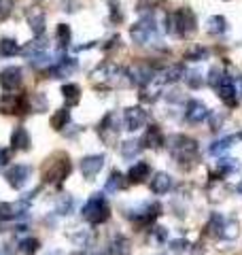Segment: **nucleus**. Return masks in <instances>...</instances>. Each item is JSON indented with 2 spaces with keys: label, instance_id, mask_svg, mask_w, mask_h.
<instances>
[{
  "label": "nucleus",
  "instance_id": "f257e3e1",
  "mask_svg": "<svg viewBox=\"0 0 242 255\" xmlns=\"http://www.w3.org/2000/svg\"><path fill=\"white\" fill-rule=\"evenodd\" d=\"M92 83L100 90H115V87L130 85V75L115 62H102L92 70Z\"/></svg>",
  "mask_w": 242,
  "mask_h": 255
},
{
  "label": "nucleus",
  "instance_id": "f03ea898",
  "mask_svg": "<svg viewBox=\"0 0 242 255\" xmlns=\"http://www.w3.org/2000/svg\"><path fill=\"white\" fill-rule=\"evenodd\" d=\"M168 151H170V155L176 164L191 166V164H196L200 147L196 140L185 136V134H174V136L168 138Z\"/></svg>",
  "mask_w": 242,
  "mask_h": 255
},
{
  "label": "nucleus",
  "instance_id": "7ed1b4c3",
  "mask_svg": "<svg viewBox=\"0 0 242 255\" xmlns=\"http://www.w3.org/2000/svg\"><path fill=\"white\" fill-rule=\"evenodd\" d=\"M166 30L170 36L176 38H187L196 32V15H193L191 9L183 6V9H176L168 15L166 19Z\"/></svg>",
  "mask_w": 242,
  "mask_h": 255
},
{
  "label": "nucleus",
  "instance_id": "20e7f679",
  "mask_svg": "<svg viewBox=\"0 0 242 255\" xmlns=\"http://www.w3.org/2000/svg\"><path fill=\"white\" fill-rule=\"evenodd\" d=\"M83 217L90 223H94V226H100V223L109 221L111 206L107 202V198H104L102 194H94L90 200H87V204L83 206Z\"/></svg>",
  "mask_w": 242,
  "mask_h": 255
},
{
  "label": "nucleus",
  "instance_id": "39448f33",
  "mask_svg": "<svg viewBox=\"0 0 242 255\" xmlns=\"http://www.w3.org/2000/svg\"><path fill=\"white\" fill-rule=\"evenodd\" d=\"M155 34H157V19H155V15L153 13H147L144 17H140L130 28V38L134 43H138V45L151 43L153 38H155Z\"/></svg>",
  "mask_w": 242,
  "mask_h": 255
},
{
  "label": "nucleus",
  "instance_id": "423d86ee",
  "mask_svg": "<svg viewBox=\"0 0 242 255\" xmlns=\"http://www.w3.org/2000/svg\"><path fill=\"white\" fill-rule=\"evenodd\" d=\"M70 170H72V166H70V162H68V157L62 155V157H58L55 162H51L49 166H47L43 179H45V183H53V185H60V183H64V181L68 179Z\"/></svg>",
  "mask_w": 242,
  "mask_h": 255
},
{
  "label": "nucleus",
  "instance_id": "0eeeda50",
  "mask_svg": "<svg viewBox=\"0 0 242 255\" xmlns=\"http://www.w3.org/2000/svg\"><path fill=\"white\" fill-rule=\"evenodd\" d=\"M30 174H32V166H28V164H13V166L6 168L4 179H6V183H9V187L23 189L28 185V181H30Z\"/></svg>",
  "mask_w": 242,
  "mask_h": 255
},
{
  "label": "nucleus",
  "instance_id": "6e6552de",
  "mask_svg": "<svg viewBox=\"0 0 242 255\" xmlns=\"http://www.w3.org/2000/svg\"><path fill=\"white\" fill-rule=\"evenodd\" d=\"M28 109V100L26 96H17V94H2L0 96V113L4 115H21Z\"/></svg>",
  "mask_w": 242,
  "mask_h": 255
},
{
  "label": "nucleus",
  "instance_id": "1a4fd4ad",
  "mask_svg": "<svg viewBox=\"0 0 242 255\" xmlns=\"http://www.w3.org/2000/svg\"><path fill=\"white\" fill-rule=\"evenodd\" d=\"M161 213V204L157 202H147V204H140L136 209H127L125 211V217H130L134 221H140V223H151L153 219H157Z\"/></svg>",
  "mask_w": 242,
  "mask_h": 255
},
{
  "label": "nucleus",
  "instance_id": "9d476101",
  "mask_svg": "<svg viewBox=\"0 0 242 255\" xmlns=\"http://www.w3.org/2000/svg\"><path fill=\"white\" fill-rule=\"evenodd\" d=\"M79 68V62L72 60V58H60L55 60L49 68H47V73H49L51 79H64V77H70L72 73H77Z\"/></svg>",
  "mask_w": 242,
  "mask_h": 255
},
{
  "label": "nucleus",
  "instance_id": "9b49d317",
  "mask_svg": "<svg viewBox=\"0 0 242 255\" xmlns=\"http://www.w3.org/2000/svg\"><path fill=\"white\" fill-rule=\"evenodd\" d=\"M144 122H147V113H144V109L140 107H127L123 111V128L130 132H136L140 130V128L144 126Z\"/></svg>",
  "mask_w": 242,
  "mask_h": 255
},
{
  "label": "nucleus",
  "instance_id": "f8f14e48",
  "mask_svg": "<svg viewBox=\"0 0 242 255\" xmlns=\"http://www.w3.org/2000/svg\"><path fill=\"white\" fill-rule=\"evenodd\" d=\"M98 134H100V138L107 142V145H111V142L117 138V134H119V122H117V115L115 113H109L107 117L102 119L100 126H98Z\"/></svg>",
  "mask_w": 242,
  "mask_h": 255
},
{
  "label": "nucleus",
  "instance_id": "ddd939ff",
  "mask_svg": "<svg viewBox=\"0 0 242 255\" xmlns=\"http://www.w3.org/2000/svg\"><path fill=\"white\" fill-rule=\"evenodd\" d=\"M23 77H21V68L17 66H9V68H2L0 70V85H2V90L6 92H15L17 87L21 85Z\"/></svg>",
  "mask_w": 242,
  "mask_h": 255
},
{
  "label": "nucleus",
  "instance_id": "4468645a",
  "mask_svg": "<svg viewBox=\"0 0 242 255\" xmlns=\"http://www.w3.org/2000/svg\"><path fill=\"white\" fill-rule=\"evenodd\" d=\"M217 92H219V98H221L228 107H236V102H238V92H236V83H234V77L225 75V77L221 79L219 87H217Z\"/></svg>",
  "mask_w": 242,
  "mask_h": 255
},
{
  "label": "nucleus",
  "instance_id": "2eb2a0df",
  "mask_svg": "<svg viewBox=\"0 0 242 255\" xmlns=\"http://www.w3.org/2000/svg\"><path fill=\"white\" fill-rule=\"evenodd\" d=\"M102 166H104V155L96 153V155H87V157L81 159L79 170H81V174H83L85 179H94L96 174L102 170Z\"/></svg>",
  "mask_w": 242,
  "mask_h": 255
},
{
  "label": "nucleus",
  "instance_id": "dca6fc26",
  "mask_svg": "<svg viewBox=\"0 0 242 255\" xmlns=\"http://www.w3.org/2000/svg\"><path fill=\"white\" fill-rule=\"evenodd\" d=\"M208 117H211V111L206 109L204 102H200V100H189L187 102V109H185V119H187L189 124H202Z\"/></svg>",
  "mask_w": 242,
  "mask_h": 255
},
{
  "label": "nucleus",
  "instance_id": "f3484780",
  "mask_svg": "<svg viewBox=\"0 0 242 255\" xmlns=\"http://www.w3.org/2000/svg\"><path fill=\"white\" fill-rule=\"evenodd\" d=\"M26 211H28V204L23 200H19V202H0V221L23 217Z\"/></svg>",
  "mask_w": 242,
  "mask_h": 255
},
{
  "label": "nucleus",
  "instance_id": "a211bd4d",
  "mask_svg": "<svg viewBox=\"0 0 242 255\" xmlns=\"http://www.w3.org/2000/svg\"><path fill=\"white\" fill-rule=\"evenodd\" d=\"M26 19L30 23L32 32H34V36H43L45 34V13H43V9H38V6H30L28 13H26Z\"/></svg>",
  "mask_w": 242,
  "mask_h": 255
},
{
  "label": "nucleus",
  "instance_id": "6ab92c4d",
  "mask_svg": "<svg viewBox=\"0 0 242 255\" xmlns=\"http://www.w3.org/2000/svg\"><path fill=\"white\" fill-rule=\"evenodd\" d=\"M151 191L153 194H157V196H164L168 194V191L172 189V177L168 172H157L155 177L151 179Z\"/></svg>",
  "mask_w": 242,
  "mask_h": 255
},
{
  "label": "nucleus",
  "instance_id": "aec40b11",
  "mask_svg": "<svg viewBox=\"0 0 242 255\" xmlns=\"http://www.w3.org/2000/svg\"><path fill=\"white\" fill-rule=\"evenodd\" d=\"M140 142L149 149H159V147H164V134H161L157 126H149L147 130H144V136Z\"/></svg>",
  "mask_w": 242,
  "mask_h": 255
},
{
  "label": "nucleus",
  "instance_id": "412c9836",
  "mask_svg": "<svg viewBox=\"0 0 242 255\" xmlns=\"http://www.w3.org/2000/svg\"><path fill=\"white\" fill-rule=\"evenodd\" d=\"M32 145V138H30V132L26 128H15L13 134H11V147L17 149V151H28Z\"/></svg>",
  "mask_w": 242,
  "mask_h": 255
},
{
  "label": "nucleus",
  "instance_id": "4be33fe9",
  "mask_svg": "<svg viewBox=\"0 0 242 255\" xmlns=\"http://www.w3.org/2000/svg\"><path fill=\"white\" fill-rule=\"evenodd\" d=\"M21 53H23V58H28L32 62V60H36L38 55L47 53V45H45V41H40V38H34V41H30L26 47H23Z\"/></svg>",
  "mask_w": 242,
  "mask_h": 255
},
{
  "label": "nucleus",
  "instance_id": "5701e85b",
  "mask_svg": "<svg viewBox=\"0 0 242 255\" xmlns=\"http://www.w3.org/2000/svg\"><path fill=\"white\" fill-rule=\"evenodd\" d=\"M149 172H151V166L147 162H136L132 168L127 170V179H130L132 183H142L149 177Z\"/></svg>",
  "mask_w": 242,
  "mask_h": 255
},
{
  "label": "nucleus",
  "instance_id": "b1692460",
  "mask_svg": "<svg viewBox=\"0 0 242 255\" xmlns=\"http://www.w3.org/2000/svg\"><path fill=\"white\" fill-rule=\"evenodd\" d=\"M130 241L125 236H115L111 241V247H109V255H130Z\"/></svg>",
  "mask_w": 242,
  "mask_h": 255
},
{
  "label": "nucleus",
  "instance_id": "393cba45",
  "mask_svg": "<svg viewBox=\"0 0 242 255\" xmlns=\"http://www.w3.org/2000/svg\"><path fill=\"white\" fill-rule=\"evenodd\" d=\"M62 98H64V102H66V107L77 105L79 98H81V87H79V85H75V83H66V85H62Z\"/></svg>",
  "mask_w": 242,
  "mask_h": 255
},
{
  "label": "nucleus",
  "instance_id": "a878e982",
  "mask_svg": "<svg viewBox=\"0 0 242 255\" xmlns=\"http://www.w3.org/2000/svg\"><path fill=\"white\" fill-rule=\"evenodd\" d=\"M240 168V164H238V159H234V157H223L221 162H217V177H228V174L232 172H236Z\"/></svg>",
  "mask_w": 242,
  "mask_h": 255
},
{
  "label": "nucleus",
  "instance_id": "bb28decb",
  "mask_svg": "<svg viewBox=\"0 0 242 255\" xmlns=\"http://www.w3.org/2000/svg\"><path fill=\"white\" fill-rule=\"evenodd\" d=\"M223 223H225L223 215L213 213V217H211V221H208V226H206V234L213 236V238H219L221 232H223Z\"/></svg>",
  "mask_w": 242,
  "mask_h": 255
},
{
  "label": "nucleus",
  "instance_id": "cd10ccee",
  "mask_svg": "<svg viewBox=\"0 0 242 255\" xmlns=\"http://www.w3.org/2000/svg\"><path fill=\"white\" fill-rule=\"evenodd\" d=\"M55 38H58V47L64 51L70 47V38H72V30L68 23H60L58 30H55Z\"/></svg>",
  "mask_w": 242,
  "mask_h": 255
},
{
  "label": "nucleus",
  "instance_id": "c85d7f7f",
  "mask_svg": "<svg viewBox=\"0 0 242 255\" xmlns=\"http://www.w3.org/2000/svg\"><path fill=\"white\" fill-rule=\"evenodd\" d=\"M125 187V179H123V174H121L119 170H113L111 174H109V181H107V189L109 194H117L119 189H123Z\"/></svg>",
  "mask_w": 242,
  "mask_h": 255
},
{
  "label": "nucleus",
  "instance_id": "c756f323",
  "mask_svg": "<svg viewBox=\"0 0 242 255\" xmlns=\"http://www.w3.org/2000/svg\"><path fill=\"white\" fill-rule=\"evenodd\" d=\"M40 249V241L34 236H28V238H23V241L19 243V253L21 255H36Z\"/></svg>",
  "mask_w": 242,
  "mask_h": 255
},
{
  "label": "nucleus",
  "instance_id": "7c9ffc66",
  "mask_svg": "<svg viewBox=\"0 0 242 255\" xmlns=\"http://www.w3.org/2000/svg\"><path fill=\"white\" fill-rule=\"evenodd\" d=\"M19 53V45L15 38H0V58H11Z\"/></svg>",
  "mask_w": 242,
  "mask_h": 255
},
{
  "label": "nucleus",
  "instance_id": "2f4dec72",
  "mask_svg": "<svg viewBox=\"0 0 242 255\" xmlns=\"http://www.w3.org/2000/svg\"><path fill=\"white\" fill-rule=\"evenodd\" d=\"M70 122V111L68 109H60L58 113L51 115V128L53 130H64Z\"/></svg>",
  "mask_w": 242,
  "mask_h": 255
},
{
  "label": "nucleus",
  "instance_id": "473e14b6",
  "mask_svg": "<svg viewBox=\"0 0 242 255\" xmlns=\"http://www.w3.org/2000/svg\"><path fill=\"white\" fill-rule=\"evenodd\" d=\"M232 145H234V136H223L219 140H215L208 151H211V155H223L225 151L232 149Z\"/></svg>",
  "mask_w": 242,
  "mask_h": 255
},
{
  "label": "nucleus",
  "instance_id": "72a5a7b5",
  "mask_svg": "<svg viewBox=\"0 0 242 255\" xmlns=\"http://www.w3.org/2000/svg\"><path fill=\"white\" fill-rule=\"evenodd\" d=\"M140 149H142V145L138 140H125V142H121V155H123L125 159H132V157H136L140 153Z\"/></svg>",
  "mask_w": 242,
  "mask_h": 255
},
{
  "label": "nucleus",
  "instance_id": "f704fd0d",
  "mask_svg": "<svg viewBox=\"0 0 242 255\" xmlns=\"http://www.w3.org/2000/svg\"><path fill=\"white\" fill-rule=\"evenodd\" d=\"M206 26H208V32H211V34H223V32L228 30V21H225L223 15H213Z\"/></svg>",
  "mask_w": 242,
  "mask_h": 255
},
{
  "label": "nucleus",
  "instance_id": "c9c22d12",
  "mask_svg": "<svg viewBox=\"0 0 242 255\" xmlns=\"http://www.w3.org/2000/svg\"><path fill=\"white\" fill-rule=\"evenodd\" d=\"M240 234V226L236 219H225L223 223V232H221V238H228V241H234Z\"/></svg>",
  "mask_w": 242,
  "mask_h": 255
},
{
  "label": "nucleus",
  "instance_id": "e433bc0d",
  "mask_svg": "<svg viewBox=\"0 0 242 255\" xmlns=\"http://www.w3.org/2000/svg\"><path fill=\"white\" fill-rule=\"evenodd\" d=\"M208 58V49H204V47H191V49L185 53V60L189 62H202Z\"/></svg>",
  "mask_w": 242,
  "mask_h": 255
},
{
  "label": "nucleus",
  "instance_id": "4c0bfd02",
  "mask_svg": "<svg viewBox=\"0 0 242 255\" xmlns=\"http://www.w3.org/2000/svg\"><path fill=\"white\" fill-rule=\"evenodd\" d=\"M185 83H187V87H191V90H198V87H202V75L198 73V70H185Z\"/></svg>",
  "mask_w": 242,
  "mask_h": 255
},
{
  "label": "nucleus",
  "instance_id": "58836bf2",
  "mask_svg": "<svg viewBox=\"0 0 242 255\" xmlns=\"http://www.w3.org/2000/svg\"><path fill=\"white\" fill-rule=\"evenodd\" d=\"M68 238L72 243H77V245H81V247H85L87 243H90V238H92V234L87 232V230H77V234L75 232H68Z\"/></svg>",
  "mask_w": 242,
  "mask_h": 255
},
{
  "label": "nucleus",
  "instance_id": "ea45409f",
  "mask_svg": "<svg viewBox=\"0 0 242 255\" xmlns=\"http://www.w3.org/2000/svg\"><path fill=\"white\" fill-rule=\"evenodd\" d=\"M70 213H72V198L64 194V196H60V202H58V215L66 217Z\"/></svg>",
  "mask_w": 242,
  "mask_h": 255
},
{
  "label": "nucleus",
  "instance_id": "a19ab883",
  "mask_svg": "<svg viewBox=\"0 0 242 255\" xmlns=\"http://www.w3.org/2000/svg\"><path fill=\"white\" fill-rule=\"evenodd\" d=\"M225 77V73H223V70L219 68V66H215V68H211V73H208V85H211V87H215V90H217V87H219V83H221V79Z\"/></svg>",
  "mask_w": 242,
  "mask_h": 255
},
{
  "label": "nucleus",
  "instance_id": "79ce46f5",
  "mask_svg": "<svg viewBox=\"0 0 242 255\" xmlns=\"http://www.w3.org/2000/svg\"><path fill=\"white\" fill-rule=\"evenodd\" d=\"M109 6H111V19L115 21V23H119L121 19H123V15H121V11H119L117 0H109Z\"/></svg>",
  "mask_w": 242,
  "mask_h": 255
},
{
  "label": "nucleus",
  "instance_id": "37998d69",
  "mask_svg": "<svg viewBox=\"0 0 242 255\" xmlns=\"http://www.w3.org/2000/svg\"><path fill=\"white\" fill-rule=\"evenodd\" d=\"M187 247H189V243L185 241V238H181V241H172V243H170V249H172V253H179V255L187 251Z\"/></svg>",
  "mask_w": 242,
  "mask_h": 255
},
{
  "label": "nucleus",
  "instance_id": "c03bdc74",
  "mask_svg": "<svg viewBox=\"0 0 242 255\" xmlns=\"http://www.w3.org/2000/svg\"><path fill=\"white\" fill-rule=\"evenodd\" d=\"M11 15V2L9 0H0V21H4Z\"/></svg>",
  "mask_w": 242,
  "mask_h": 255
},
{
  "label": "nucleus",
  "instance_id": "a18cd8bd",
  "mask_svg": "<svg viewBox=\"0 0 242 255\" xmlns=\"http://www.w3.org/2000/svg\"><path fill=\"white\" fill-rule=\"evenodd\" d=\"M45 109H47V98H45V96H36L32 111H45Z\"/></svg>",
  "mask_w": 242,
  "mask_h": 255
},
{
  "label": "nucleus",
  "instance_id": "49530a36",
  "mask_svg": "<svg viewBox=\"0 0 242 255\" xmlns=\"http://www.w3.org/2000/svg\"><path fill=\"white\" fill-rule=\"evenodd\" d=\"M153 236H155L157 243H164V241H168V230H166V228H155Z\"/></svg>",
  "mask_w": 242,
  "mask_h": 255
},
{
  "label": "nucleus",
  "instance_id": "de8ad7c7",
  "mask_svg": "<svg viewBox=\"0 0 242 255\" xmlns=\"http://www.w3.org/2000/svg\"><path fill=\"white\" fill-rule=\"evenodd\" d=\"M6 162H9V151L0 147V168H2V166H4Z\"/></svg>",
  "mask_w": 242,
  "mask_h": 255
},
{
  "label": "nucleus",
  "instance_id": "09e8293b",
  "mask_svg": "<svg viewBox=\"0 0 242 255\" xmlns=\"http://www.w3.org/2000/svg\"><path fill=\"white\" fill-rule=\"evenodd\" d=\"M234 83H236V92L242 96V77H234Z\"/></svg>",
  "mask_w": 242,
  "mask_h": 255
},
{
  "label": "nucleus",
  "instance_id": "8fccbe9b",
  "mask_svg": "<svg viewBox=\"0 0 242 255\" xmlns=\"http://www.w3.org/2000/svg\"><path fill=\"white\" fill-rule=\"evenodd\" d=\"M83 255H109L107 251H100V249H90V251H85Z\"/></svg>",
  "mask_w": 242,
  "mask_h": 255
},
{
  "label": "nucleus",
  "instance_id": "3c124183",
  "mask_svg": "<svg viewBox=\"0 0 242 255\" xmlns=\"http://www.w3.org/2000/svg\"><path fill=\"white\" fill-rule=\"evenodd\" d=\"M45 255H64V251H60V249H51V251H47Z\"/></svg>",
  "mask_w": 242,
  "mask_h": 255
},
{
  "label": "nucleus",
  "instance_id": "603ef678",
  "mask_svg": "<svg viewBox=\"0 0 242 255\" xmlns=\"http://www.w3.org/2000/svg\"><path fill=\"white\" fill-rule=\"evenodd\" d=\"M236 191H238V194L242 196V181H240V183H238V185H236Z\"/></svg>",
  "mask_w": 242,
  "mask_h": 255
},
{
  "label": "nucleus",
  "instance_id": "864d4df0",
  "mask_svg": "<svg viewBox=\"0 0 242 255\" xmlns=\"http://www.w3.org/2000/svg\"><path fill=\"white\" fill-rule=\"evenodd\" d=\"M0 255H4V253H2V251H0Z\"/></svg>",
  "mask_w": 242,
  "mask_h": 255
},
{
  "label": "nucleus",
  "instance_id": "5fc2aeb1",
  "mask_svg": "<svg viewBox=\"0 0 242 255\" xmlns=\"http://www.w3.org/2000/svg\"><path fill=\"white\" fill-rule=\"evenodd\" d=\"M240 138H242V132H240Z\"/></svg>",
  "mask_w": 242,
  "mask_h": 255
},
{
  "label": "nucleus",
  "instance_id": "6e6d98bb",
  "mask_svg": "<svg viewBox=\"0 0 242 255\" xmlns=\"http://www.w3.org/2000/svg\"><path fill=\"white\" fill-rule=\"evenodd\" d=\"M157 255H161V253H157Z\"/></svg>",
  "mask_w": 242,
  "mask_h": 255
}]
</instances>
